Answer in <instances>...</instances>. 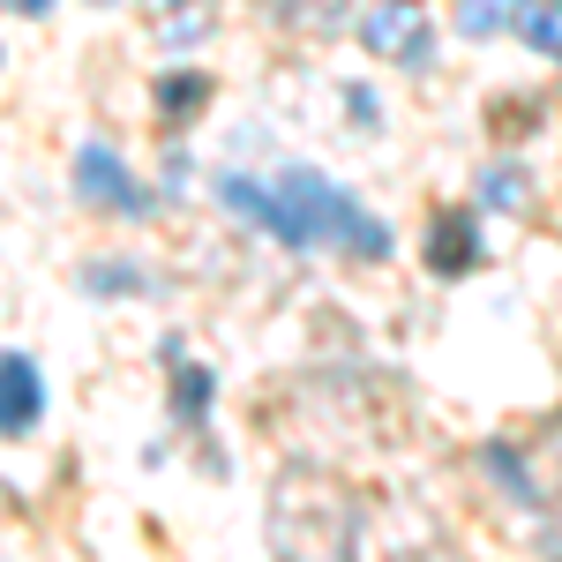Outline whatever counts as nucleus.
I'll use <instances>...</instances> for the list:
<instances>
[{
  "label": "nucleus",
  "mask_w": 562,
  "mask_h": 562,
  "mask_svg": "<svg viewBox=\"0 0 562 562\" xmlns=\"http://www.w3.org/2000/svg\"><path fill=\"white\" fill-rule=\"evenodd\" d=\"M225 203L255 210V225H270V233H285V241H338V248H361V255L390 248V233L375 225L353 195H338L322 173H285L270 195L248 187V181H225Z\"/></svg>",
  "instance_id": "nucleus-1"
},
{
  "label": "nucleus",
  "mask_w": 562,
  "mask_h": 562,
  "mask_svg": "<svg viewBox=\"0 0 562 562\" xmlns=\"http://www.w3.org/2000/svg\"><path fill=\"white\" fill-rule=\"evenodd\" d=\"M75 187H83L90 203H113V210H135V203H143V195H135V181L121 173V158H113V150H83Z\"/></svg>",
  "instance_id": "nucleus-2"
},
{
  "label": "nucleus",
  "mask_w": 562,
  "mask_h": 562,
  "mask_svg": "<svg viewBox=\"0 0 562 562\" xmlns=\"http://www.w3.org/2000/svg\"><path fill=\"white\" fill-rule=\"evenodd\" d=\"M8 390H15V398H8V428H30V420H38V375H30L23 353L8 361Z\"/></svg>",
  "instance_id": "nucleus-3"
}]
</instances>
